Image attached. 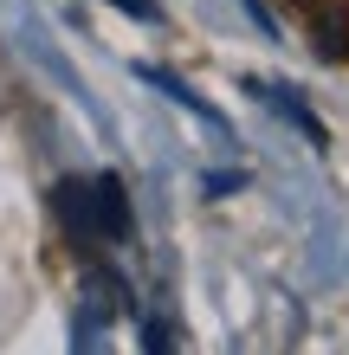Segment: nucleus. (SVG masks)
Wrapping results in <instances>:
<instances>
[{
	"mask_svg": "<svg viewBox=\"0 0 349 355\" xmlns=\"http://www.w3.org/2000/svg\"><path fill=\"white\" fill-rule=\"evenodd\" d=\"M311 52L323 65H343L349 58V0H317L311 7Z\"/></svg>",
	"mask_w": 349,
	"mask_h": 355,
	"instance_id": "1",
	"label": "nucleus"
},
{
	"mask_svg": "<svg viewBox=\"0 0 349 355\" xmlns=\"http://www.w3.org/2000/svg\"><path fill=\"white\" fill-rule=\"evenodd\" d=\"M91 214H97V239H123V233H130V200H123L117 175L91 181Z\"/></svg>",
	"mask_w": 349,
	"mask_h": 355,
	"instance_id": "2",
	"label": "nucleus"
},
{
	"mask_svg": "<svg viewBox=\"0 0 349 355\" xmlns=\"http://www.w3.org/2000/svg\"><path fill=\"white\" fill-rule=\"evenodd\" d=\"M58 214L78 239H97V214H91V181H65L58 187Z\"/></svg>",
	"mask_w": 349,
	"mask_h": 355,
	"instance_id": "3",
	"label": "nucleus"
},
{
	"mask_svg": "<svg viewBox=\"0 0 349 355\" xmlns=\"http://www.w3.org/2000/svg\"><path fill=\"white\" fill-rule=\"evenodd\" d=\"M123 13H136V19H155V0H117Z\"/></svg>",
	"mask_w": 349,
	"mask_h": 355,
	"instance_id": "4",
	"label": "nucleus"
}]
</instances>
